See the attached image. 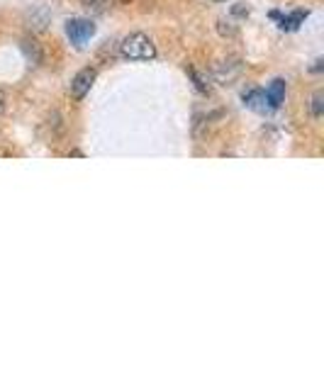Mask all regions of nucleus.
Segmentation results:
<instances>
[{
  "instance_id": "nucleus-9",
  "label": "nucleus",
  "mask_w": 324,
  "mask_h": 365,
  "mask_svg": "<svg viewBox=\"0 0 324 365\" xmlns=\"http://www.w3.org/2000/svg\"><path fill=\"white\" fill-rule=\"evenodd\" d=\"M5 110H8V98H5V93L0 91V115H3Z\"/></svg>"
},
{
  "instance_id": "nucleus-5",
  "label": "nucleus",
  "mask_w": 324,
  "mask_h": 365,
  "mask_svg": "<svg viewBox=\"0 0 324 365\" xmlns=\"http://www.w3.org/2000/svg\"><path fill=\"white\" fill-rule=\"evenodd\" d=\"M244 102H247V107H249V110H254V112L271 110V107H268V102H266V93H263L261 88H254V91L244 93Z\"/></svg>"
},
{
  "instance_id": "nucleus-1",
  "label": "nucleus",
  "mask_w": 324,
  "mask_h": 365,
  "mask_svg": "<svg viewBox=\"0 0 324 365\" xmlns=\"http://www.w3.org/2000/svg\"><path fill=\"white\" fill-rule=\"evenodd\" d=\"M120 52H122V56L130 59V61H151V59L156 56L154 42L141 32H134V34H130V37L122 39Z\"/></svg>"
},
{
  "instance_id": "nucleus-8",
  "label": "nucleus",
  "mask_w": 324,
  "mask_h": 365,
  "mask_svg": "<svg viewBox=\"0 0 324 365\" xmlns=\"http://www.w3.org/2000/svg\"><path fill=\"white\" fill-rule=\"evenodd\" d=\"M312 115L315 117L324 115V93H315V98H312Z\"/></svg>"
},
{
  "instance_id": "nucleus-6",
  "label": "nucleus",
  "mask_w": 324,
  "mask_h": 365,
  "mask_svg": "<svg viewBox=\"0 0 324 365\" xmlns=\"http://www.w3.org/2000/svg\"><path fill=\"white\" fill-rule=\"evenodd\" d=\"M273 17L281 22V29H288V32H293V29H298L300 27V22L302 20L307 17V10H295V13H291V15H278V13H273Z\"/></svg>"
},
{
  "instance_id": "nucleus-2",
  "label": "nucleus",
  "mask_w": 324,
  "mask_h": 365,
  "mask_svg": "<svg viewBox=\"0 0 324 365\" xmlns=\"http://www.w3.org/2000/svg\"><path fill=\"white\" fill-rule=\"evenodd\" d=\"M93 34H95V24H93V20L73 17L66 22V37L71 39L73 47H83Z\"/></svg>"
},
{
  "instance_id": "nucleus-3",
  "label": "nucleus",
  "mask_w": 324,
  "mask_h": 365,
  "mask_svg": "<svg viewBox=\"0 0 324 365\" xmlns=\"http://www.w3.org/2000/svg\"><path fill=\"white\" fill-rule=\"evenodd\" d=\"M93 83H95V71H93V68L78 71L71 81V95L76 98V100H83V98L88 95V91L93 88Z\"/></svg>"
},
{
  "instance_id": "nucleus-4",
  "label": "nucleus",
  "mask_w": 324,
  "mask_h": 365,
  "mask_svg": "<svg viewBox=\"0 0 324 365\" xmlns=\"http://www.w3.org/2000/svg\"><path fill=\"white\" fill-rule=\"evenodd\" d=\"M263 93H266L268 107H271V110H276V107H281L283 100H286V81H283V78H276V81H273Z\"/></svg>"
},
{
  "instance_id": "nucleus-7",
  "label": "nucleus",
  "mask_w": 324,
  "mask_h": 365,
  "mask_svg": "<svg viewBox=\"0 0 324 365\" xmlns=\"http://www.w3.org/2000/svg\"><path fill=\"white\" fill-rule=\"evenodd\" d=\"M81 5L86 10H91V13H105L110 0H81Z\"/></svg>"
},
{
  "instance_id": "nucleus-10",
  "label": "nucleus",
  "mask_w": 324,
  "mask_h": 365,
  "mask_svg": "<svg viewBox=\"0 0 324 365\" xmlns=\"http://www.w3.org/2000/svg\"><path fill=\"white\" fill-rule=\"evenodd\" d=\"M217 3H222V0H217Z\"/></svg>"
}]
</instances>
